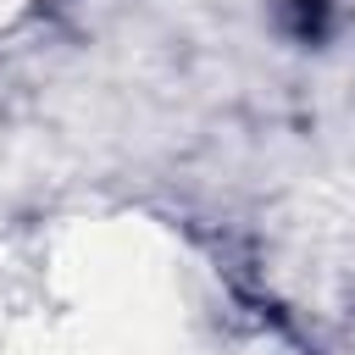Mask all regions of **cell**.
<instances>
[{
	"label": "cell",
	"instance_id": "cell-1",
	"mask_svg": "<svg viewBox=\"0 0 355 355\" xmlns=\"http://www.w3.org/2000/svg\"><path fill=\"white\" fill-rule=\"evenodd\" d=\"M322 22H327V6H322V0H288V28H294V39L322 33Z\"/></svg>",
	"mask_w": 355,
	"mask_h": 355
}]
</instances>
